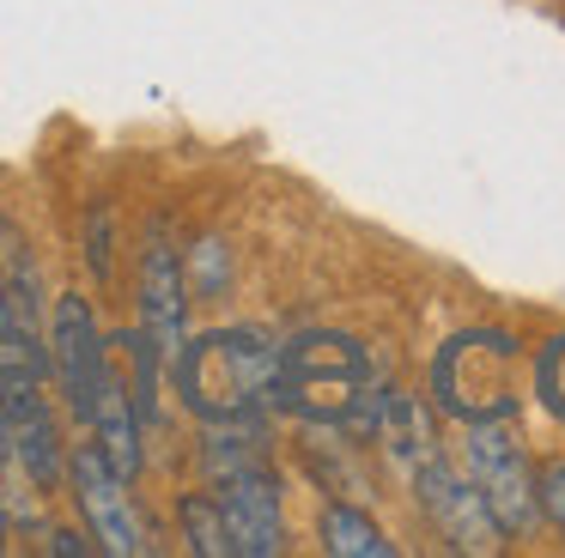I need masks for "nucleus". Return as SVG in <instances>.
<instances>
[{"label":"nucleus","instance_id":"nucleus-13","mask_svg":"<svg viewBox=\"0 0 565 558\" xmlns=\"http://www.w3.org/2000/svg\"><path fill=\"white\" fill-rule=\"evenodd\" d=\"M177 522H183L189 552H201V558H232V546H225V516H220V497H213V492H183Z\"/></svg>","mask_w":565,"mask_h":558},{"label":"nucleus","instance_id":"nucleus-12","mask_svg":"<svg viewBox=\"0 0 565 558\" xmlns=\"http://www.w3.org/2000/svg\"><path fill=\"white\" fill-rule=\"evenodd\" d=\"M0 291L13 298V310L25 315V322H38L43 279H38V261H31V249H25V230H19L13 218H0Z\"/></svg>","mask_w":565,"mask_h":558},{"label":"nucleus","instance_id":"nucleus-11","mask_svg":"<svg viewBox=\"0 0 565 558\" xmlns=\"http://www.w3.org/2000/svg\"><path fill=\"white\" fill-rule=\"evenodd\" d=\"M322 546H329L334 558H395V540H383L377 522L359 504H341V497L322 509Z\"/></svg>","mask_w":565,"mask_h":558},{"label":"nucleus","instance_id":"nucleus-10","mask_svg":"<svg viewBox=\"0 0 565 558\" xmlns=\"http://www.w3.org/2000/svg\"><path fill=\"white\" fill-rule=\"evenodd\" d=\"M86 425H92V443H98V455L110 461V468L122 473L128 485H135L140 468H147V449H140L147 425H140V412H135V400H128V383L116 376V364H110V376H104L98 407H92Z\"/></svg>","mask_w":565,"mask_h":558},{"label":"nucleus","instance_id":"nucleus-7","mask_svg":"<svg viewBox=\"0 0 565 558\" xmlns=\"http://www.w3.org/2000/svg\"><path fill=\"white\" fill-rule=\"evenodd\" d=\"M67 480H74L79 516H86L98 552H110V558H140V552H152L147 528H140V516H135V497H128V480L98 455V443L67 449Z\"/></svg>","mask_w":565,"mask_h":558},{"label":"nucleus","instance_id":"nucleus-15","mask_svg":"<svg viewBox=\"0 0 565 558\" xmlns=\"http://www.w3.org/2000/svg\"><path fill=\"white\" fill-rule=\"evenodd\" d=\"M86 261H92V273H98V286H110V273H116V218H110L104 201L86 213Z\"/></svg>","mask_w":565,"mask_h":558},{"label":"nucleus","instance_id":"nucleus-18","mask_svg":"<svg viewBox=\"0 0 565 558\" xmlns=\"http://www.w3.org/2000/svg\"><path fill=\"white\" fill-rule=\"evenodd\" d=\"M0 546H7V509H0Z\"/></svg>","mask_w":565,"mask_h":558},{"label":"nucleus","instance_id":"nucleus-4","mask_svg":"<svg viewBox=\"0 0 565 558\" xmlns=\"http://www.w3.org/2000/svg\"><path fill=\"white\" fill-rule=\"evenodd\" d=\"M462 431H468V480L480 485V497L504 522V534H529L541 522V509H535V468L523 455L516 419H487V425H462Z\"/></svg>","mask_w":565,"mask_h":558},{"label":"nucleus","instance_id":"nucleus-16","mask_svg":"<svg viewBox=\"0 0 565 558\" xmlns=\"http://www.w3.org/2000/svg\"><path fill=\"white\" fill-rule=\"evenodd\" d=\"M535 509L565 534V461H541L535 468Z\"/></svg>","mask_w":565,"mask_h":558},{"label":"nucleus","instance_id":"nucleus-6","mask_svg":"<svg viewBox=\"0 0 565 558\" xmlns=\"http://www.w3.org/2000/svg\"><path fill=\"white\" fill-rule=\"evenodd\" d=\"M50 376L62 388V407L86 425L104 376H110V346H104V328L79 291H62L50 310Z\"/></svg>","mask_w":565,"mask_h":558},{"label":"nucleus","instance_id":"nucleus-1","mask_svg":"<svg viewBox=\"0 0 565 558\" xmlns=\"http://www.w3.org/2000/svg\"><path fill=\"white\" fill-rule=\"evenodd\" d=\"M371 395V346L341 328H305L274 352V407L310 431H365Z\"/></svg>","mask_w":565,"mask_h":558},{"label":"nucleus","instance_id":"nucleus-17","mask_svg":"<svg viewBox=\"0 0 565 558\" xmlns=\"http://www.w3.org/2000/svg\"><path fill=\"white\" fill-rule=\"evenodd\" d=\"M50 552H67V558H86V552H98V540H79V534L55 528V534H50Z\"/></svg>","mask_w":565,"mask_h":558},{"label":"nucleus","instance_id":"nucleus-8","mask_svg":"<svg viewBox=\"0 0 565 558\" xmlns=\"http://www.w3.org/2000/svg\"><path fill=\"white\" fill-rule=\"evenodd\" d=\"M213 497H220L225 546H232V558H274V552H286L280 480H274L268 461H262V468H244V473L213 480Z\"/></svg>","mask_w":565,"mask_h":558},{"label":"nucleus","instance_id":"nucleus-2","mask_svg":"<svg viewBox=\"0 0 565 558\" xmlns=\"http://www.w3.org/2000/svg\"><path fill=\"white\" fill-rule=\"evenodd\" d=\"M274 352L280 340L268 328H207V334H183L164 376L201 425L262 419L274 407Z\"/></svg>","mask_w":565,"mask_h":558},{"label":"nucleus","instance_id":"nucleus-5","mask_svg":"<svg viewBox=\"0 0 565 558\" xmlns=\"http://www.w3.org/2000/svg\"><path fill=\"white\" fill-rule=\"evenodd\" d=\"M407 485H414L426 522L456 546V552L487 558V552H499V546H504V522L492 516V504L480 497V485L468 480V473H456L450 461L438 455V449H431V455L419 461L414 473H407Z\"/></svg>","mask_w":565,"mask_h":558},{"label":"nucleus","instance_id":"nucleus-9","mask_svg":"<svg viewBox=\"0 0 565 558\" xmlns=\"http://www.w3.org/2000/svg\"><path fill=\"white\" fill-rule=\"evenodd\" d=\"M135 298H140V334L147 346L171 364V352L183 346L189 334V279H183V255L171 249L164 225L147 230V249H140V279H135Z\"/></svg>","mask_w":565,"mask_h":558},{"label":"nucleus","instance_id":"nucleus-3","mask_svg":"<svg viewBox=\"0 0 565 558\" xmlns=\"http://www.w3.org/2000/svg\"><path fill=\"white\" fill-rule=\"evenodd\" d=\"M516 371L523 346L504 328H468L450 334L431 358V400L456 425H487V419H516Z\"/></svg>","mask_w":565,"mask_h":558},{"label":"nucleus","instance_id":"nucleus-14","mask_svg":"<svg viewBox=\"0 0 565 558\" xmlns=\"http://www.w3.org/2000/svg\"><path fill=\"white\" fill-rule=\"evenodd\" d=\"M535 395L553 419H565V334H553L547 346L535 352Z\"/></svg>","mask_w":565,"mask_h":558}]
</instances>
